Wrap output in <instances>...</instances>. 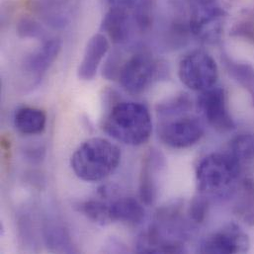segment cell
Masks as SVG:
<instances>
[{"mask_svg": "<svg viewBox=\"0 0 254 254\" xmlns=\"http://www.w3.org/2000/svg\"><path fill=\"white\" fill-rule=\"evenodd\" d=\"M226 65L230 74L248 91L252 94L254 102V68L242 63L233 62L230 59H226Z\"/></svg>", "mask_w": 254, "mask_h": 254, "instance_id": "obj_21", "label": "cell"}, {"mask_svg": "<svg viewBox=\"0 0 254 254\" xmlns=\"http://www.w3.org/2000/svg\"><path fill=\"white\" fill-rule=\"evenodd\" d=\"M62 50V42L59 39L47 40L33 54L25 60V71L36 79H40L51 67Z\"/></svg>", "mask_w": 254, "mask_h": 254, "instance_id": "obj_13", "label": "cell"}, {"mask_svg": "<svg viewBox=\"0 0 254 254\" xmlns=\"http://www.w3.org/2000/svg\"><path fill=\"white\" fill-rule=\"evenodd\" d=\"M47 125V116L44 111L33 107H24L17 111L14 117L16 129L27 135L38 134L44 131Z\"/></svg>", "mask_w": 254, "mask_h": 254, "instance_id": "obj_15", "label": "cell"}, {"mask_svg": "<svg viewBox=\"0 0 254 254\" xmlns=\"http://www.w3.org/2000/svg\"><path fill=\"white\" fill-rule=\"evenodd\" d=\"M251 249L248 234L238 225L229 224L222 230L206 238L201 247V254H245Z\"/></svg>", "mask_w": 254, "mask_h": 254, "instance_id": "obj_9", "label": "cell"}, {"mask_svg": "<svg viewBox=\"0 0 254 254\" xmlns=\"http://www.w3.org/2000/svg\"><path fill=\"white\" fill-rule=\"evenodd\" d=\"M231 34L254 44V8H247L240 13Z\"/></svg>", "mask_w": 254, "mask_h": 254, "instance_id": "obj_22", "label": "cell"}, {"mask_svg": "<svg viewBox=\"0 0 254 254\" xmlns=\"http://www.w3.org/2000/svg\"><path fill=\"white\" fill-rule=\"evenodd\" d=\"M189 112L160 118L158 135L164 144L183 149L201 140L204 135V126L199 118L190 115Z\"/></svg>", "mask_w": 254, "mask_h": 254, "instance_id": "obj_6", "label": "cell"}, {"mask_svg": "<svg viewBox=\"0 0 254 254\" xmlns=\"http://www.w3.org/2000/svg\"><path fill=\"white\" fill-rule=\"evenodd\" d=\"M241 163L230 153H211L198 164L196 182L199 194L209 201L226 200L237 191Z\"/></svg>", "mask_w": 254, "mask_h": 254, "instance_id": "obj_2", "label": "cell"}, {"mask_svg": "<svg viewBox=\"0 0 254 254\" xmlns=\"http://www.w3.org/2000/svg\"><path fill=\"white\" fill-rule=\"evenodd\" d=\"M208 207L209 200L206 197L199 195L193 199L189 208V216L193 223L201 224L205 221L208 214Z\"/></svg>", "mask_w": 254, "mask_h": 254, "instance_id": "obj_23", "label": "cell"}, {"mask_svg": "<svg viewBox=\"0 0 254 254\" xmlns=\"http://www.w3.org/2000/svg\"><path fill=\"white\" fill-rule=\"evenodd\" d=\"M237 213L246 223L254 225V181L251 179L245 180L242 184Z\"/></svg>", "mask_w": 254, "mask_h": 254, "instance_id": "obj_19", "label": "cell"}, {"mask_svg": "<svg viewBox=\"0 0 254 254\" xmlns=\"http://www.w3.org/2000/svg\"><path fill=\"white\" fill-rule=\"evenodd\" d=\"M240 163L254 159V133H243L236 136L230 144V152Z\"/></svg>", "mask_w": 254, "mask_h": 254, "instance_id": "obj_20", "label": "cell"}, {"mask_svg": "<svg viewBox=\"0 0 254 254\" xmlns=\"http://www.w3.org/2000/svg\"><path fill=\"white\" fill-rule=\"evenodd\" d=\"M163 166L164 159L158 151L150 150L145 155L139 179V197L145 205H152L156 200L158 174Z\"/></svg>", "mask_w": 254, "mask_h": 254, "instance_id": "obj_11", "label": "cell"}, {"mask_svg": "<svg viewBox=\"0 0 254 254\" xmlns=\"http://www.w3.org/2000/svg\"><path fill=\"white\" fill-rule=\"evenodd\" d=\"M110 49V42L107 36L103 34H95L87 43L83 58L77 69L78 77L81 80H92L98 68L108 54Z\"/></svg>", "mask_w": 254, "mask_h": 254, "instance_id": "obj_12", "label": "cell"}, {"mask_svg": "<svg viewBox=\"0 0 254 254\" xmlns=\"http://www.w3.org/2000/svg\"><path fill=\"white\" fill-rule=\"evenodd\" d=\"M18 33L22 37H30V38H37V37H42L43 31L42 28L35 22L24 19L23 21L20 22L19 27H18Z\"/></svg>", "mask_w": 254, "mask_h": 254, "instance_id": "obj_25", "label": "cell"}, {"mask_svg": "<svg viewBox=\"0 0 254 254\" xmlns=\"http://www.w3.org/2000/svg\"><path fill=\"white\" fill-rule=\"evenodd\" d=\"M101 28L107 37L116 45H127L135 31H139L136 19L132 14L117 8H108Z\"/></svg>", "mask_w": 254, "mask_h": 254, "instance_id": "obj_10", "label": "cell"}, {"mask_svg": "<svg viewBox=\"0 0 254 254\" xmlns=\"http://www.w3.org/2000/svg\"><path fill=\"white\" fill-rule=\"evenodd\" d=\"M122 152L117 144L104 137H92L82 142L70 158L74 174L85 182H99L115 172Z\"/></svg>", "mask_w": 254, "mask_h": 254, "instance_id": "obj_1", "label": "cell"}, {"mask_svg": "<svg viewBox=\"0 0 254 254\" xmlns=\"http://www.w3.org/2000/svg\"><path fill=\"white\" fill-rule=\"evenodd\" d=\"M48 233L46 235V240L48 241V245L55 248L57 251H63V252H69L66 247H69V239L65 235V233L59 228L53 227L49 228Z\"/></svg>", "mask_w": 254, "mask_h": 254, "instance_id": "obj_24", "label": "cell"}, {"mask_svg": "<svg viewBox=\"0 0 254 254\" xmlns=\"http://www.w3.org/2000/svg\"><path fill=\"white\" fill-rule=\"evenodd\" d=\"M159 74V64L149 54L137 53L121 65L118 79L122 87L130 94L144 92Z\"/></svg>", "mask_w": 254, "mask_h": 254, "instance_id": "obj_7", "label": "cell"}, {"mask_svg": "<svg viewBox=\"0 0 254 254\" xmlns=\"http://www.w3.org/2000/svg\"><path fill=\"white\" fill-rule=\"evenodd\" d=\"M103 127L106 133L116 140L136 146L149 139L152 132V121L144 105L124 101L113 106Z\"/></svg>", "mask_w": 254, "mask_h": 254, "instance_id": "obj_3", "label": "cell"}, {"mask_svg": "<svg viewBox=\"0 0 254 254\" xmlns=\"http://www.w3.org/2000/svg\"><path fill=\"white\" fill-rule=\"evenodd\" d=\"M38 8L45 21L55 28L64 27L69 22L68 0H39Z\"/></svg>", "mask_w": 254, "mask_h": 254, "instance_id": "obj_17", "label": "cell"}, {"mask_svg": "<svg viewBox=\"0 0 254 254\" xmlns=\"http://www.w3.org/2000/svg\"><path fill=\"white\" fill-rule=\"evenodd\" d=\"M108 8H117L134 16L140 32L145 31L151 22V4L149 0H104Z\"/></svg>", "mask_w": 254, "mask_h": 254, "instance_id": "obj_16", "label": "cell"}, {"mask_svg": "<svg viewBox=\"0 0 254 254\" xmlns=\"http://www.w3.org/2000/svg\"><path fill=\"white\" fill-rule=\"evenodd\" d=\"M77 211L91 222L106 226L112 222L110 203L99 200H88L77 205Z\"/></svg>", "mask_w": 254, "mask_h": 254, "instance_id": "obj_18", "label": "cell"}, {"mask_svg": "<svg viewBox=\"0 0 254 254\" xmlns=\"http://www.w3.org/2000/svg\"><path fill=\"white\" fill-rule=\"evenodd\" d=\"M112 222L137 226L145 218V211L142 205L132 197L119 198L110 202Z\"/></svg>", "mask_w": 254, "mask_h": 254, "instance_id": "obj_14", "label": "cell"}, {"mask_svg": "<svg viewBox=\"0 0 254 254\" xmlns=\"http://www.w3.org/2000/svg\"><path fill=\"white\" fill-rule=\"evenodd\" d=\"M178 75L186 87L202 92L216 86L219 68L216 61L208 53L194 51L181 60Z\"/></svg>", "mask_w": 254, "mask_h": 254, "instance_id": "obj_5", "label": "cell"}, {"mask_svg": "<svg viewBox=\"0 0 254 254\" xmlns=\"http://www.w3.org/2000/svg\"><path fill=\"white\" fill-rule=\"evenodd\" d=\"M197 109L203 119L220 132L231 131L236 127L231 116L225 90L214 86L202 91L197 99Z\"/></svg>", "mask_w": 254, "mask_h": 254, "instance_id": "obj_8", "label": "cell"}, {"mask_svg": "<svg viewBox=\"0 0 254 254\" xmlns=\"http://www.w3.org/2000/svg\"><path fill=\"white\" fill-rule=\"evenodd\" d=\"M191 33L208 44L218 43L224 31L226 11L217 0H188Z\"/></svg>", "mask_w": 254, "mask_h": 254, "instance_id": "obj_4", "label": "cell"}]
</instances>
